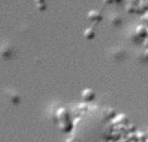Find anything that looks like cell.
Instances as JSON below:
<instances>
[{"label":"cell","mask_w":148,"mask_h":142,"mask_svg":"<svg viewBox=\"0 0 148 142\" xmlns=\"http://www.w3.org/2000/svg\"><path fill=\"white\" fill-rule=\"evenodd\" d=\"M65 142H79V141H77V139H76V138L73 137V138H69V139H66Z\"/></svg>","instance_id":"ba28073f"},{"label":"cell","mask_w":148,"mask_h":142,"mask_svg":"<svg viewBox=\"0 0 148 142\" xmlns=\"http://www.w3.org/2000/svg\"><path fill=\"white\" fill-rule=\"evenodd\" d=\"M143 21H145L146 23H148V12L144 13V15H143Z\"/></svg>","instance_id":"9c48e42d"},{"label":"cell","mask_w":148,"mask_h":142,"mask_svg":"<svg viewBox=\"0 0 148 142\" xmlns=\"http://www.w3.org/2000/svg\"><path fill=\"white\" fill-rule=\"evenodd\" d=\"M81 96H82L83 101H85V102H90V101L95 99L96 93H95V91L92 90V88H86V89H84L83 91L81 92Z\"/></svg>","instance_id":"7a4b0ae2"},{"label":"cell","mask_w":148,"mask_h":142,"mask_svg":"<svg viewBox=\"0 0 148 142\" xmlns=\"http://www.w3.org/2000/svg\"><path fill=\"white\" fill-rule=\"evenodd\" d=\"M35 5H36V7L38 8V10L44 11L47 7V1L46 0H35Z\"/></svg>","instance_id":"52a82bcc"},{"label":"cell","mask_w":148,"mask_h":142,"mask_svg":"<svg viewBox=\"0 0 148 142\" xmlns=\"http://www.w3.org/2000/svg\"><path fill=\"white\" fill-rule=\"evenodd\" d=\"M122 0H114V3H120Z\"/></svg>","instance_id":"8fae6325"},{"label":"cell","mask_w":148,"mask_h":142,"mask_svg":"<svg viewBox=\"0 0 148 142\" xmlns=\"http://www.w3.org/2000/svg\"><path fill=\"white\" fill-rule=\"evenodd\" d=\"M103 1V3H106V5H111V3H114V0H102Z\"/></svg>","instance_id":"30bf717a"},{"label":"cell","mask_w":148,"mask_h":142,"mask_svg":"<svg viewBox=\"0 0 148 142\" xmlns=\"http://www.w3.org/2000/svg\"><path fill=\"white\" fill-rule=\"evenodd\" d=\"M95 35H96V32L92 27H88L84 31V37L87 39V40H92L95 38Z\"/></svg>","instance_id":"8992f818"},{"label":"cell","mask_w":148,"mask_h":142,"mask_svg":"<svg viewBox=\"0 0 148 142\" xmlns=\"http://www.w3.org/2000/svg\"><path fill=\"white\" fill-rule=\"evenodd\" d=\"M87 18L89 21H92V22H99L102 20V14L98 11V10H92L88 12Z\"/></svg>","instance_id":"3957f363"},{"label":"cell","mask_w":148,"mask_h":142,"mask_svg":"<svg viewBox=\"0 0 148 142\" xmlns=\"http://www.w3.org/2000/svg\"><path fill=\"white\" fill-rule=\"evenodd\" d=\"M136 9H137L136 10L137 12H142V13L148 12V0H138Z\"/></svg>","instance_id":"277c9868"},{"label":"cell","mask_w":148,"mask_h":142,"mask_svg":"<svg viewBox=\"0 0 148 142\" xmlns=\"http://www.w3.org/2000/svg\"><path fill=\"white\" fill-rule=\"evenodd\" d=\"M135 34L140 38H146L148 37V28L144 25H138L135 28Z\"/></svg>","instance_id":"5b68a950"},{"label":"cell","mask_w":148,"mask_h":142,"mask_svg":"<svg viewBox=\"0 0 148 142\" xmlns=\"http://www.w3.org/2000/svg\"><path fill=\"white\" fill-rule=\"evenodd\" d=\"M73 130L79 142H106L111 129L105 119L84 116L76 120Z\"/></svg>","instance_id":"6da1fadb"}]
</instances>
